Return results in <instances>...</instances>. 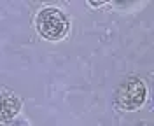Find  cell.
<instances>
[{"instance_id": "obj_3", "label": "cell", "mask_w": 154, "mask_h": 126, "mask_svg": "<svg viewBox=\"0 0 154 126\" xmlns=\"http://www.w3.org/2000/svg\"><path fill=\"white\" fill-rule=\"evenodd\" d=\"M21 109V100L11 91L0 93V121H9L14 116H18Z\"/></svg>"}, {"instance_id": "obj_2", "label": "cell", "mask_w": 154, "mask_h": 126, "mask_svg": "<svg viewBox=\"0 0 154 126\" xmlns=\"http://www.w3.org/2000/svg\"><path fill=\"white\" fill-rule=\"evenodd\" d=\"M117 103L125 110H137L144 105L147 97L145 82L138 77H128L117 88Z\"/></svg>"}, {"instance_id": "obj_1", "label": "cell", "mask_w": 154, "mask_h": 126, "mask_svg": "<svg viewBox=\"0 0 154 126\" xmlns=\"http://www.w3.org/2000/svg\"><path fill=\"white\" fill-rule=\"evenodd\" d=\"M35 25H37L38 33L44 39L53 40V42L61 40L68 33V28H70L67 16L60 9H54V7H48V9L40 11L37 14Z\"/></svg>"}]
</instances>
